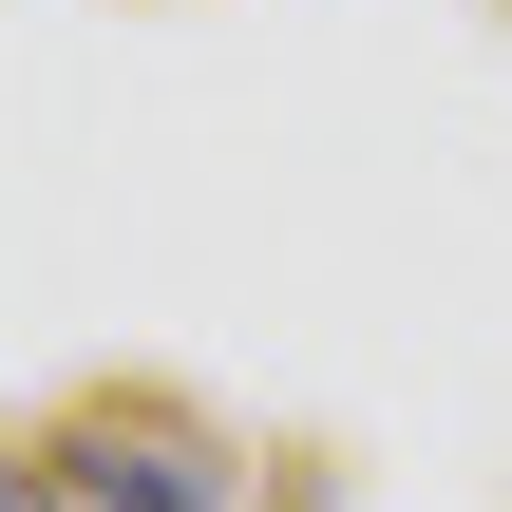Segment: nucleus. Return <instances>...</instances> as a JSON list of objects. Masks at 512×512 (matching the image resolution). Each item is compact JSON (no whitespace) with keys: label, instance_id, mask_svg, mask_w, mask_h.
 Here are the masks:
<instances>
[{"label":"nucleus","instance_id":"nucleus-1","mask_svg":"<svg viewBox=\"0 0 512 512\" xmlns=\"http://www.w3.org/2000/svg\"><path fill=\"white\" fill-rule=\"evenodd\" d=\"M38 456H57V494H76V512H247V437L190 418L171 380H76Z\"/></svg>","mask_w":512,"mask_h":512},{"label":"nucleus","instance_id":"nucleus-2","mask_svg":"<svg viewBox=\"0 0 512 512\" xmlns=\"http://www.w3.org/2000/svg\"><path fill=\"white\" fill-rule=\"evenodd\" d=\"M0 512H57V475H19V456H0Z\"/></svg>","mask_w":512,"mask_h":512}]
</instances>
